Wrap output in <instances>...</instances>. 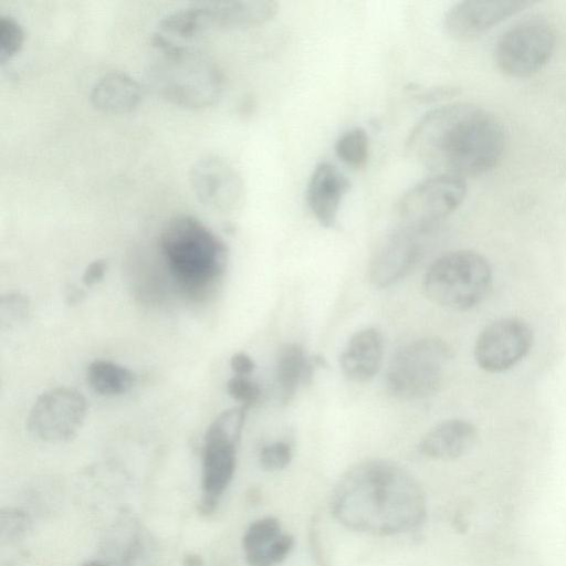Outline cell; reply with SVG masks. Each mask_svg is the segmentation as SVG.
<instances>
[{
	"instance_id": "cell-6",
	"label": "cell",
	"mask_w": 566,
	"mask_h": 566,
	"mask_svg": "<svg viewBox=\"0 0 566 566\" xmlns=\"http://www.w3.org/2000/svg\"><path fill=\"white\" fill-rule=\"evenodd\" d=\"M492 285L489 261L478 252L458 250L434 260L423 280L424 295L434 304L468 311L479 305Z\"/></svg>"
},
{
	"instance_id": "cell-33",
	"label": "cell",
	"mask_w": 566,
	"mask_h": 566,
	"mask_svg": "<svg viewBox=\"0 0 566 566\" xmlns=\"http://www.w3.org/2000/svg\"><path fill=\"white\" fill-rule=\"evenodd\" d=\"M182 566H205L203 558L196 553L185 555Z\"/></svg>"
},
{
	"instance_id": "cell-4",
	"label": "cell",
	"mask_w": 566,
	"mask_h": 566,
	"mask_svg": "<svg viewBox=\"0 0 566 566\" xmlns=\"http://www.w3.org/2000/svg\"><path fill=\"white\" fill-rule=\"evenodd\" d=\"M158 51L149 69V78L159 95L185 108H205L213 105L223 90L219 66L189 44L170 43L157 35L151 38Z\"/></svg>"
},
{
	"instance_id": "cell-18",
	"label": "cell",
	"mask_w": 566,
	"mask_h": 566,
	"mask_svg": "<svg viewBox=\"0 0 566 566\" xmlns=\"http://www.w3.org/2000/svg\"><path fill=\"white\" fill-rule=\"evenodd\" d=\"M294 538L282 533L277 518L266 516L251 523L242 537L249 566H276L292 552Z\"/></svg>"
},
{
	"instance_id": "cell-5",
	"label": "cell",
	"mask_w": 566,
	"mask_h": 566,
	"mask_svg": "<svg viewBox=\"0 0 566 566\" xmlns=\"http://www.w3.org/2000/svg\"><path fill=\"white\" fill-rule=\"evenodd\" d=\"M279 3L272 0H228L195 3L164 15L157 33L190 44L209 30L251 28L271 20Z\"/></svg>"
},
{
	"instance_id": "cell-17",
	"label": "cell",
	"mask_w": 566,
	"mask_h": 566,
	"mask_svg": "<svg viewBox=\"0 0 566 566\" xmlns=\"http://www.w3.org/2000/svg\"><path fill=\"white\" fill-rule=\"evenodd\" d=\"M349 188L347 177L333 164L324 161L314 168L307 182L306 202L323 227L334 226Z\"/></svg>"
},
{
	"instance_id": "cell-24",
	"label": "cell",
	"mask_w": 566,
	"mask_h": 566,
	"mask_svg": "<svg viewBox=\"0 0 566 566\" xmlns=\"http://www.w3.org/2000/svg\"><path fill=\"white\" fill-rule=\"evenodd\" d=\"M336 156L347 166L361 168L369 155L368 135L361 127L343 133L335 143Z\"/></svg>"
},
{
	"instance_id": "cell-8",
	"label": "cell",
	"mask_w": 566,
	"mask_h": 566,
	"mask_svg": "<svg viewBox=\"0 0 566 566\" xmlns=\"http://www.w3.org/2000/svg\"><path fill=\"white\" fill-rule=\"evenodd\" d=\"M450 346L441 338L427 337L401 347L391 358L386 386L401 400H416L434 394L442 385L449 361Z\"/></svg>"
},
{
	"instance_id": "cell-2",
	"label": "cell",
	"mask_w": 566,
	"mask_h": 566,
	"mask_svg": "<svg viewBox=\"0 0 566 566\" xmlns=\"http://www.w3.org/2000/svg\"><path fill=\"white\" fill-rule=\"evenodd\" d=\"M501 122L472 103H452L422 116L406 140L409 156L434 175H482L505 148Z\"/></svg>"
},
{
	"instance_id": "cell-35",
	"label": "cell",
	"mask_w": 566,
	"mask_h": 566,
	"mask_svg": "<svg viewBox=\"0 0 566 566\" xmlns=\"http://www.w3.org/2000/svg\"><path fill=\"white\" fill-rule=\"evenodd\" d=\"M82 566H109V565L106 562H102V560H91V562L83 564Z\"/></svg>"
},
{
	"instance_id": "cell-25",
	"label": "cell",
	"mask_w": 566,
	"mask_h": 566,
	"mask_svg": "<svg viewBox=\"0 0 566 566\" xmlns=\"http://www.w3.org/2000/svg\"><path fill=\"white\" fill-rule=\"evenodd\" d=\"M24 43V31L12 15L0 17V64L3 65L20 52Z\"/></svg>"
},
{
	"instance_id": "cell-27",
	"label": "cell",
	"mask_w": 566,
	"mask_h": 566,
	"mask_svg": "<svg viewBox=\"0 0 566 566\" xmlns=\"http://www.w3.org/2000/svg\"><path fill=\"white\" fill-rule=\"evenodd\" d=\"M293 457L292 448L284 441H276L264 446L259 454V462L263 470L274 472L286 468Z\"/></svg>"
},
{
	"instance_id": "cell-30",
	"label": "cell",
	"mask_w": 566,
	"mask_h": 566,
	"mask_svg": "<svg viewBox=\"0 0 566 566\" xmlns=\"http://www.w3.org/2000/svg\"><path fill=\"white\" fill-rule=\"evenodd\" d=\"M407 91L411 96L423 102L439 101L457 94L453 87H424L416 84H410Z\"/></svg>"
},
{
	"instance_id": "cell-19",
	"label": "cell",
	"mask_w": 566,
	"mask_h": 566,
	"mask_svg": "<svg viewBox=\"0 0 566 566\" xmlns=\"http://www.w3.org/2000/svg\"><path fill=\"white\" fill-rule=\"evenodd\" d=\"M384 356L381 333L374 327L355 333L339 356V366L346 378L367 382L379 371Z\"/></svg>"
},
{
	"instance_id": "cell-22",
	"label": "cell",
	"mask_w": 566,
	"mask_h": 566,
	"mask_svg": "<svg viewBox=\"0 0 566 566\" xmlns=\"http://www.w3.org/2000/svg\"><path fill=\"white\" fill-rule=\"evenodd\" d=\"M321 357H307L303 347L287 343L280 347L276 357L275 376L280 399L289 403L301 384H310L315 369L323 366Z\"/></svg>"
},
{
	"instance_id": "cell-1",
	"label": "cell",
	"mask_w": 566,
	"mask_h": 566,
	"mask_svg": "<svg viewBox=\"0 0 566 566\" xmlns=\"http://www.w3.org/2000/svg\"><path fill=\"white\" fill-rule=\"evenodd\" d=\"M331 512L350 530L394 535L418 527L427 504L421 485L409 471L390 460L368 459L340 476L332 492Z\"/></svg>"
},
{
	"instance_id": "cell-7",
	"label": "cell",
	"mask_w": 566,
	"mask_h": 566,
	"mask_svg": "<svg viewBox=\"0 0 566 566\" xmlns=\"http://www.w3.org/2000/svg\"><path fill=\"white\" fill-rule=\"evenodd\" d=\"M247 409L232 407L220 412L209 424L202 446L200 513L216 511L230 485L237 467V449Z\"/></svg>"
},
{
	"instance_id": "cell-31",
	"label": "cell",
	"mask_w": 566,
	"mask_h": 566,
	"mask_svg": "<svg viewBox=\"0 0 566 566\" xmlns=\"http://www.w3.org/2000/svg\"><path fill=\"white\" fill-rule=\"evenodd\" d=\"M107 271V262L104 259H97L91 262L82 276V281L86 286H93L99 283Z\"/></svg>"
},
{
	"instance_id": "cell-34",
	"label": "cell",
	"mask_w": 566,
	"mask_h": 566,
	"mask_svg": "<svg viewBox=\"0 0 566 566\" xmlns=\"http://www.w3.org/2000/svg\"><path fill=\"white\" fill-rule=\"evenodd\" d=\"M84 296V292L81 289L71 287L67 293V300L70 304H76L81 302V298Z\"/></svg>"
},
{
	"instance_id": "cell-32",
	"label": "cell",
	"mask_w": 566,
	"mask_h": 566,
	"mask_svg": "<svg viewBox=\"0 0 566 566\" xmlns=\"http://www.w3.org/2000/svg\"><path fill=\"white\" fill-rule=\"evenodd\" d=\"M230 367L237 376H248L254 368L253 359L245 353H234L230 358Z\"/></svg>"
},
{
	"instance_id": "cell-13",
	"label": "cell",
	"mask_w": 566,
	"mask_h": 566,
	"mask_svg": "<svg viewBox=\"0 0 566 566\" xmlns=\"http://www.w3.org/2000/svg\"><path fill=\"white\" fill-rule=\"evenodd\" d=\"M533 332L518 317H503L490 323L479 334L474 358L488 373H502L518 364L531 350Z\"/></svg>"
},
{
	"instance_id": "cell-11",
	"label": "cell",
	"mask_w": 566,
	"mask_h": 566,
	"mask_svg": "<svg viewBox=\"0 0 566 566\" xmlns=\"http://www.w3.org/2000/svg\"><path fill=\"white\" fill-rule=\"evenodd\" d=\"M86 415L87 402L81 391L65 386L55 387L36 398L27 427L34 438L43 442H66L77 434Z\"/></svg>"
},
{
	"instance_id": "cell-9",
	"label": "cell",
	"mask_w": 566,
	"mask_h": 566,
	"mask_svg": "<svg viewBox=\"0 0 566 566\" xmlns=\"http://www.w3.org/2000/svg\"><path fill=\"white\" fill-rule=\"evenodd\" d=\"M556 42L552 24L539 17L517 21L499 38L494 59L497 67L512 77H526L551 59Z\"/></svg>"
},
{
	"instance_id": "cell-3",
	"label": "cell",
	"mask_w": 566,
	"mask_h": 566,
	"mask_svg": "<svg viewBox=\"0 0 566 566\" xmlns=\"http://www.w3.org/2000/svg\"><path fill=\"white\" fill-rule=\"evenodd\" d=\"M159 248L172 277L193 297L203 296L228 265L226 243L191 214H177L167 221Z\"/></svg>"
},
{
	"instance_id": "cell-14",
	"label": "cell",
	"mask_w": 566,
	"mask_h": 566,
	"mask_svg": "<svg viewBox=\"0 0 566 566\" xmlns=\"http://www.w3.org/2000/svg\"><path fill=\"white\" fill-rule=\"evenodd\" d=\"M190 188L197 200L218 212H233L244 201V184L226 159L205 155L195 160L189 169Z\"/></svg>"
},
{
	"instance_id": "cell-23",
	"label": "cell",
	"mask_w": 566,
	"mask_h": 566,
	"mask_svg": "<svg viewBox=\"0 0 566 566\" xmlns=\"http://www.w3.org/2000/svg\"><path fill=\"white\" fill-rule=\"evenodd\" d=\"M90 387L102 396H119L134 385L135 376L126 367L106 359L92 361L86 369Z\"/></svg>"
},
{
	"instance_id": "cell-26",
	"label": "cell",
	"mask_w": 566,
	"mask_h": 566,
	"mask_svg": "<svg viewBox=\"0 0 566 566\" xmlns=\"http://www.w3.org/2000/svg\"><path fill=\"white\" fill-rule=\"evenodd\" d=\"M29 515L17 507H6L0 512L1 542H15L22 538L30 530Z\"/></svg>"
},
{
	"instance_id": "cell-29",
	"label": "cell",
	"mask_w": 566,
	"mask_h": 566,
	"mask_svg": "<svg viewBox=\"0 0 566 566\" xmlns=\"http://www.w3.org/2000/svg\"><path fill=\"white\" fill-rule=\"evenodd\" d=\"M29 313V301L21 293H9L1 298V323L9 325L25 318Z\"/></svg>"
},
{
	"instance_id": "cell-16",
	"label": "cell",
	"mask_w": 566,
	"mask_h": 566,
	"mask_svg": "<svg viewBox=\"0 0 566 566\" xmlns=\"http://www.w3.org/2000/svg\"><path fill=\"white\" fill-rule=\"evenodd\" d=\"M531 4V1L525 0L460 1L452 4L446 12L443 27L453 39L469 40Z\"/></svg>"
},
{
	"instance_id": "cell-12",
	"label": "cell",
	"mask_w": 566,
	"mask_h": 566,
	"mask_svg": "<svg viewBox=\"0 0 566 566\" xmlns=\"http://www.w3.org/2000/svg\"><path fill=\"white\" fill-rule=\"evenodd\" d=\"M437 228L399 222L375 250L369 279L377 287H387L405 277L421 260L428 240Z\"/></svg>"
},
{
	"instance_id": "cell-15",
	"label": "cell",
	"mask_w": 566,
	"mask_h": 566,
	"mask_svg": "<svg viewBox=\"0 0 566 566\" xmlns=\"http://www.w3.org/2000/svg\"><path fill=\"white\" fill-rule=\"evenodd\" d=\"M102 552L109 566H155V538L136 517L125 514L106 531Z\"/></svg>"
},
{
	"instance_id": "cell-28",
	"label": "cell",
	"mask_w": 566,
	"mask_h": 566,
	"mask_svg": "<svg viewBox=\"0 0 566 566\" xmlns=\"http://www.w3.org/2000/svg\"><path fill=\"white\" fill-rule=\"evenodd\" d=\"M227 391L230 397L240 402L245 409L255 405L261 396L260 387L248 376L231 377L227 382Z\"/></svg>"
},
{
	"instance_id": "cell-21",
	"label": "cell",
	"mask_w": 566,
	"mask_h": 566,
	"mask_svg": "<svg viewBox=\"0 0 566 566\" xmlns=\"http://www.w3.org/2000/svg\"><path fill=\"white\" fill-rule=\"evenodd\" d=\"M140 84L129 74L111 71L103 74L92 86V105L104 113L125 114L134 111L142 102Z\"/></svg>"
},
{
	"instance_id": "cell-10",
	"label": "cell",
	"mask_w": 566,
	"mask_h": 566,
	"mask_svg": "<svg viewBox=\"0 0 566 566\" xmlns=\"http://www.w3.org/2000/svg\"><path fill=\"white\" fill-rule=\"evenodd\" d=\"M467 195L463 178L433 175L409 188L399 199L397 214L401 223L437 228L455 211Z\"/></svg>"
},
{
	"instance_id": "cell-20",
	"label": "cell",
	"mask_w": 566,
	"mask_h": 566,
	"mask_svg": "<svg viewBox=\"0 0 566 566\" xmlns=\"http://www.w3.org/2000/svg\"><path fill=\"white\" fill-rule=\"evenodd\" d=\"M478 430L463 419H449L429 430L419 443V450L436 460H454L468 453L474 446Z\"/></svg>"
}]
</instances>
